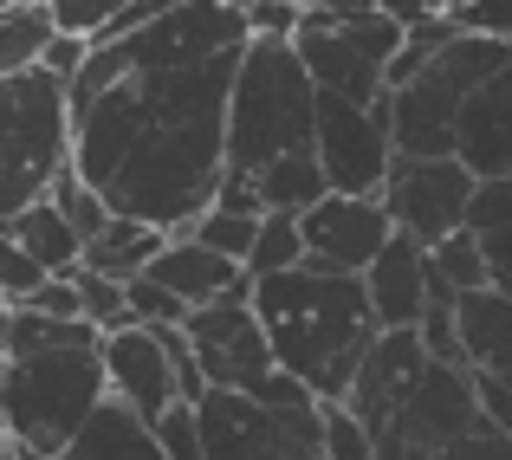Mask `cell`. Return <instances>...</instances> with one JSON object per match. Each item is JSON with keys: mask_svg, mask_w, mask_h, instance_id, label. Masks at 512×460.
Instances as JSON below:
<instances>
[{"mask_svg": "<svg viewBox=\"0 0 512 460\" xmlns=\"http://www.w3.org/2000/svg\"><path fill=\"white\" fill-rule=\"evenodd\" d=\"M240 52L208 65H130L91 111L72 117V175L117 221L188 234L227 182V104Z\"/></svg>", "mask_w": 512, "mask_h": 460, "instance_id": "1", "label": "cell"}, {"mask_svg": "<svg viewBox=\"0 0 512 460\" xmlns=\"http://www.w3.org/2000/svg\"><path fill=\"white\" fill-rule=\"evenodd\" d=\"M344 409L363 422L376 460H435L454 441L487 428L474 370L435 363L422 331H383L376 337V350L357 370V389L344 396Z\"/></svg>", "mask_w": 512, "mask_h": 460, "instance_id": "2", "label": "cell"}, {"mask_svg": "<svg viewBox=\"0 0 512 460\" xmlns=\"http://www.w3.org/2000/svg\"><path fill=\"white\" fill-rule=\"evenodd\" d=\"M253 318H260L266 344H273L279 370L312 389L318 409H338L357 389V370L370 363L376 337H383L363 279L325 273V266L260 279L253 286Z\"/></svg>", "mask_w": 512, "mask_h": 460, "instance_id": "3", "label": "cell"}, {"mask_svg": "<svg viewBox=\"0 0 512 460\" xmlns=\"http://www.w3.org/2000/svg\"><path fill=\"white\" fill-rule=\"evenodd\" d=\"M318 143V85L299 65L292 39H253L234 72L227 104V182H260L279 156Z\"/></svg>", "mask_w": 512, "mask_h": 460, "instance_id": "4", "label": "cell"}, {"mask_svg": "<svg viewBox=\"0 0 512 460\" xmlns=\"http://www.w3.org/2000/svg\"><path fill=\"white\" fill-rule=\"evenodd\" d=\"M111 402L104 383V344H65V350H26L0 357V428L13 448L59 460L91 415Z\"/></svg>", "mask_w": 512, "mask_h": 460, "instance_id": "5", "label": "cell"}, {"mask_svg": "<svg viewBox=\"0 0 512 460\" xmlns=\"http://www.w3.org/2000/svg\"><path fill=\"white\" fill-rule=\"evenodd\" d=\"M72 143V98L59 78H0V227H13L59 188V175L72 169Z\"/></svg>", "mask_w": 512, "mask_h": 460, "instance_id": "6", "label": "cell"}, {"mask_svg": "<svg viewBox=\"0 0 512 460\" xmlns=\"http://www.w3.org/2000/svg\"><path fill=\"white\" fill-rule=\"evenodd\" d=\"M512 65V46L480 33H454L422 72L402 91H389V143H396V162H441L454 156V137H461V111L487 78H500Z\"/></svg>", "mask_w": 512, "mask_h": 460, "instance_id": "7", "label": "cell"}, {"mask_svg": "<svg viewBox=\"0 0 512 460\" xmlns=\"http://www.w3.org/2000/svg\"><path fill=\"white\" fill-rule=\"evenodd\" d=\"M402 20L389 7H363V0H338V7H305L292 52L312 72L325 98L344 104H383L389 98V65L402 52Z\"/></svg>", "mask_w": 512, "mask_h": 460, "instance_id": "8", "label": "cell"}, {"mask_svg": "<svg viewBox=\"0 0 512 460\" xmlns=\"http://www.w3.org/2000/svg\"><path fill=\"white\" fill-rule=\"evenodd\" d=\"M201 448L208 460H325V409H266L253 396L201 402Z\"/></svg>", "mask_w": 512, "mask_h": 460, "instance_id": "9", "label": "cell"}, {"mask_svg": "<svg viewBox=\"0 0 512 460\" xmlns=\"http://www.w3.org/2000/svg\"><path fill=\"white\" fill-rule=\"evenodd\" d=\"M188 344H195L208 396H260L279 376V357L266 344L260 318H253V286L221 299V305H208V311H195L188 318Z\"/></svg>", "mask_w": 512, "mask_h": 460, "instance_id": "10", "label": "cell"}, {"mask_svg": "<svg viewBox=\"0 0 512 460\" xmlns=\"http://www.w3.org/2000/svg\"><path fill=\"white\" fill-rule=\"evenodd\" d=\"M318 162H325L331 195L383 201L389 169H396V143H389V98L383 104H344L318 91Z\"/></svg>", "mask_w": 512, "mask_h": 460, "instance_id": "11", "label": "cell"}, {"mask_svg": "<svg viewBox=\"0 0 512 460\" xmlns=\"http://www.w3.org/2000/svg\"><path fill=\"white\" fill-rule=\"evenodd\" d=\"M474 195H480V182L454 156H441V162H396V169H389V188H383V208H389V221H396L402 240H415L422 253H435L441 240L467 234Z\"/></svg>", "mask_w": 512, "mask_h": 460, "instance_id": "12", "label": "cell"}, {"mask_svg": "<svg viewBox=\"0 0 512 460\" xmlns=\"http://www.w3.org/2000/svg\"><path fill=\"white\" fill-rule=\"evenodd\" d=\"M305 234V266H325V273L363 279L396 240V221H389L383 201H357V195H325L312 214H299Z\"/></svg>", "mask_w": 512, "mask_h": 460, "instance_id": "13", "label": "cell"}, {"mask_svg": "<svg viewBox=\"0 0 512 460\" xmlns=\"http://www.w3.org/2000/svg\"><path fill=\"white\" fill-rule=\"evenodd\" d=\"M104 383H111V402H117V409H130L137 422H150V428H163L175 409H188L169 344L156 331H143V324L104 337Z\"/></svg>", "mask_w": 512, "mask_h": 460, "instance_id": "14", "label": "cell"}, {"mask_svg": "<svg viewBox=\"0 0 512 460\" xmlns=\"http://www.w3.org/2000/svg\"><path fill=\"white\" fill-rule=\"evenodd\" d=\"M461 350H467L487 422L512 435V299H500V292L461 299Z\"/></svg>", "mask_w": 512, "mask_h": 460, "instance_id": "15", "label": "cell"}, {"mask_svg": "<svg viewBox=\"0 0 512 460\" xmlns=\"http://www.w3.org/2000/svg\"><path fill=\"white\" fill-rule=\"evenodd\" d=\"M454 162H461L480 188H487V182H512V65L467 98L461 137H454Z\"/></svg>", "mask_w": 512, "mask_h": 460, "instance_id": "16", "label": "cell"}, {"mask_svg": "<svg viewBox=\"0 0 512 460\" xmlns=\"http://www.w3.org/2000/svg\"><path fill=\"white\" fill-rule=\"evenodd\" d=\"M363 292H370V311L383 331H422L428 299H435V279H428V253L415 240H389V253L363 273Z\"/></svg>", "mask_w": 512, "mask_h": 460, "instance_id": "17", "label": "cell"}, {"mask_svg": "<svg viewBox=\"0 0 512 460\" xmlns=\"http://www.w3.org/2000/svg\"><path fill=\"white\" fill-rule=\"evenodd\" d=\"M143 279H156L163 292H175L188 311H208V305H221V299H234V292H247L253 279L240 273L234 260H221V253H208L201 240H188V234H175L163 253H156V266Z\"/></svg>", "mask_w": 512, "mask_h": 460, "instance_id": "18", "label": "cell"}, {"mask_svg": "<svg viewBox=\"0 0 512 460\" xmlns=\"http://www.w3.org/2000/svg\"><path fill=\"white\" fill-rule=\"evenodd\" d=\"M163 247H169V234H156V227L111 221L85 247V266H78V273H98V279H111V286H137V279L156 266V253H163Z\"/></svg>", "mask_w": 512, "mask_h": 460, "instance_id": "19", "label": "cell"}, {"mask_svg": "<svg viewBox=\"0 0 512 460\" xmlns=\"http://www.w3.org/2000/svg\"><path fill=\"white\" fill-rule=\"evenodd\" d=\"M59 460H169L163 441H156L150 422H137L130 409H117V402H104L98 415H91V428L72 441Z\"/></svg>", "mask_w": 512, "mask_h": 460, "instance_id": "20", "label": "cell"}, {"mask_svg": "<svg viewBox=\"0 0 512 460\" xmlns=\"http://www.w3.org/2000/svg\"><path fill=\"white\" fill-rule=\"evenodd\" d=\"M7 234H13V240H20V247H26V253H33V260H39V266H46V273H52V279H72V273H78V266H85V240H78V227H72V221H65V214H59V208H52V195H46V201H39V208H26V214H20V221H13V227H7Z\"/></svg>", "mask_w": 512, "mask_h": 460, "instance_id": "21", "label": "cell"}, {"mask_svg": "<svg viewBox=\"0 0 512 460\" xmlns=\"http://www.w3.org/2000/svg\"><path fill=\"white\" fill-rule=\"evenodd\" d=\"M467 234H474L480 253H487L493 292L512 299V182H487V188H480L474 214H467Z\"/></svg>", "mask_w": 512, "mask_h": 460, "instance_id": "22", "label": "cell"}, {"mask_svg": "<svg viewBox=\"0 0 512 460\" xmlns=\"http://www.w3.org/2000/svg\"><path fill=\"white\" fill-rule=\"evenodd\" d=\"M260 208L266 214H312L318 201L331 195V182H325V162H318V150H299V156H279L273 169L260 175Z\"/></svg>", "mask_w": 512, "mask_h": 460, "instance_id": "23", "label": "cell"}, {"mask_svg": "<svg viewBox=\"0 0 512 460\" xmlns=\"http://www.w3.org/2000/svg\"><path fill=\"white\" fill-rule=\"evenodd\" d=\"M52 39H59L52 7H7V13H0V78L39 72V59H46Z\"/></svg>", "mask_w": 512, "mask_h": 460, "instance_id": "24", "label": "cell"}, {"mask_svg": "<svg viewBox=\"0 0 512 460\" xmlns=\"http://www.w3.org/2000/svg\"><path fill=\"white\" fill-rule=\"evenodd\" d=\"M260 221L266 214H240V208H208L195 227H188V240H201L208 253H221V260H234L240 273H247L253 247H260Z\"/></svg>", "mask_w": 512, "mask_h": 460, "instance_id": "25", "label": "cell"}, {"mask_svg": "<svg viewBox=\"0 0 512 460\" xmlns=\"http://www.w3.org/2000/svg\"><path fill=\"white\" fill-rule=\"evenodd\" d=\"M305 266V234H299V214H266L260 221V247L247 260V279H279V273H299Z\"/></svg>", "mask_w": 512, "mask_h": 460, "instance_id": "26", "label": "cell"}, {"mask_svg": "<svg viewBox=\"0 0 512 460\" xmlns=\"http://www.w3.org/2000/svg\"><path fill=\"white\" fill-rule=\"evenodd\" d=\"M428 266H435V279L454 292V299H474V292H493L487 253H480V240H474V234H454V240H441V247L428 253Z\"/></svg>", "mask_w": 512, "mask_h": 460, "instance_id": "27", "label": "cell"}, {"mask_svg": "<svg viewBox=\"0 0 512 460\" xmlns=\"http://www.w3.org/2000/svg\"><path fill=\"white\" fill-rule=\"evenodd\" d=\"M78 279V311H85V324L98 337H117V331H130V286H111V279H98V273H72Z\"/></svg>", "mask_w": 512, "mask_h": 460, "instance_id": "28", "label": "cell"}, {"mask_svg": "<svg viewBox=\"0 0 512 460\" xmlns=\"http://www.w3.org/2000/svg\"><path fill=\"white\" fill-rule=\"evenodd\" d=\"M52 208H59L65 221L78 227V240H85V247H91V240H98L104 227L117 221V214L104 208V195H98V188H85V182H78L72 169H65V175H59V188H52Z\"/></svg>", "mask_w": 512, "mask_h": 460, "instance_id": "29", "label": "cell"}, {"mask_svg": "<svg viewBox=\"0 0 512 460\" xmlns=\"http://www.w3.org/2000/svg\"><path fill=\"white\" fill-rule=\"evenodd\" d=\"M46 266H39L33 260V253H26L20 247V240H13L7 234V227H0V311H13V305H26V299H33V292L39 286H46Z\"/></svg>", "mask_w": 512, "mask_h": 460, "instance_id": "30", "label": "cell"}, {"mask_svg": "<svg viewBox=\"0 0 512 460\" xmlns=\"http://www.w3.org/2000/svg\"><path fill=\"white\" fill-rule=\"evenodd\" d=\"M52 7V26H59L65 39H85V46H98L104 26H111L117 0H46Z\"/></svg>", "mask_w": 512, "mask_h": 460, "instance_id": "31", "label": "cell"}, {"mask_svg": "<svg viewBox=\"0 0 512 460\" xmlns=\"http://www.w3.org/2000/svg\"><path fill=\"white\" fill-rule=\"evenodd\" d=\"M325 460H376L363 422L344 409V402H338V409H325Z\"/></svg>", "mask_w": 512, "mask_h": 460, "instance_id": "32", "label": "cell"}, {"mask_svg": "<svg viewBox=\"0 0 512 460\" xmlns=\"http://www.w3.org/2000/svg\"><path fill=\"white\" fill-rule=\"evenodd\" d=\"M13 311H39V318H59V324H85V311H78V279H46L33 299L13 305Z\"/></svg>", "mask_w": 512, "mask_h": 460, "instance_id": "33", "label": "cell"}, {"mask_svg": "<svg viewBox=\"0 0 512 460\" xmlns=\"http://www.w3.org/2000/svg\"><path fill=\"white\" fill-rule=\"evenodd\" d=\"M156 441H163L169 460H208V448H201V415L195 409H175L163 428H156Z\"/></svg>", "mask_w": 512, "mask_h": 460, "instance_id": "34", "label": "cell"}, {"mask_svg": "<svg viewBox=\"0 0 512 460\" xmlns=\"http://www.w3.org/2000/svg\"><path fill=\"white\" fill-rule=\"evenodd\" d=\"M299 13H305V7L260 0V7H247V33H253V39H292V33H299Z\"/></svg>", "mask_w": 512, "mask_h": 460, "instance_id": "35", "label": "cell"}, {"mask_svg": "<svg viewBox=\"0 0 512 460\" xmlns=\"http://www.w3.org/2000/svg\"><path fill=\"white\" fill-rule=\"evenodd\" d=\"M435 460H512V435H500V428H480V435H467V441H454L448 454H435Z\"/></svg>", "mask_w": 512, "mask_h": 460, "instance_id": "36", "label": "cell"}, {"mask_svg": "<svg viewBox=\"0 0 512 460\" xmlns=\"http://www.w3.org/2000/svg\"><path fill=\"white\" fill-rule=\"evenodd\" d=\"M0 448H7V428H0Z\"/></svg>", "mask_w": 512, "mask_h": 460, "instance_id": "37", "label": "cell"}]
</instances>
